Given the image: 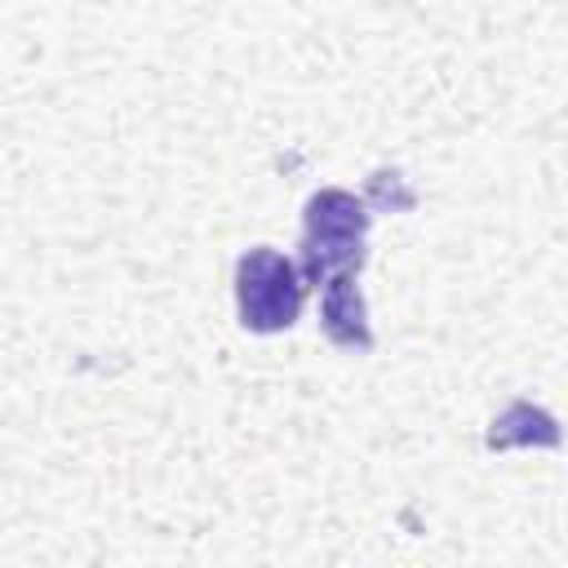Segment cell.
<instances>
[{
	"mask_svg": "<svg viewBox=\"0 0 568 568\" xmlns=\"http://www.w3.org/2000/svg\"><path fill=\"white\" fill-rule=\"evenodd\" d=\"M306 280L293 257L275 248H248L235 262V302L248 333H284L302 311Z\"/></svg>",
	"mask_w": 568,
	"mask_h": 568,
	"instance_id": "obj_1",
	"label": "cell"
},
{
	"mask_svg": "<svg viewBox=\"0 0 568 568\" xmlns=\"http://www.w3.org/2000/svg\"><path fill=\"white\" fill-rule=\"evenodd\" d=\"M320 324H324L328 342H337L346 351H368L373 346V328H368V311H364V293L355 288V275H337V280L324 284Z\"/></svg>",
	"mask_w": 568,
	"mask_h": 568,
	"instance_id": "obj_2",
	"label": "cell"
},
{
	"mask_svg": "<svg viewBox=\"0 0 568 568\" xmlns=\"http://www.w3.org/2000/svg\"><path fill=\"white\" fill-rule=\"evenodd\" d=\"M559 439H564L559 422H555L546 408L528 404V399L506 404V408L488 422V435H484V444H488L493 453H501V448H559Z\"/></svg>",
	"mask_w": 568,
	"mask_h": 568,
	"instance_id": "obj_3",
	"label": "cell"
},
{
	"mask_svg": "<svg viewBox=\"0 0 568 568\" xmlns=\"http://www.w3.org/2000/svg\"><path fill=\"white\" fill-rule=\"evenodd\" d=\"M368 200L342 191V186H328V191H315L306 200V235H342V240H364L368 231Z\"/></svg>",
	"mask_w": 568,
	"mask_h": 568,
	"instance_id": "obj_4",
	"label": "cell"
},
{
	"mask_svg": "<svg viewBox=\"0 0 568 568\" xmlns=\"http://www.w3.org/2000/svg\"><path fill=\"white\" fill-rule=\"evenodd\" d=\"M368 248L364 240H342V235H302V253H297V271L306 284L324 288L337 275H355L364 266Z\"/></svg>",
	"mask_w": 568,
	"mask_h": 568,
	"instance_id": "obj_5",
	"label": "cell"
},
{
	"mask_svg": "<svg viewBox=\"0 0 568 568\" xmlns=\"http://www.w3.org/2000/svg\"><path fill=\"white\" fill-rule=\"evenodd\" d=\"M368 204L373 209H390V213H404V209H413L417 204V195L404 186V178L399 173H373L368 178Z\"/></svg>",
	"mask_w": 568,
	"mask_h": 568,
	"instance_id": "obj_6",
	"label": "cell"
}]
</instances>
